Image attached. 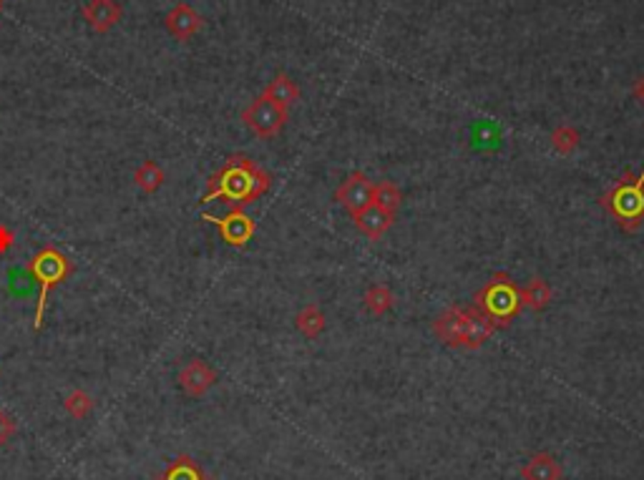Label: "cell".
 Segmentation results:
<instances>
[{
	"instance_id": "26",
	"label": "cell",
	"mask_w": 644,
	"mask_h": 480,
	"mask_svg": "<svg viewBox=\"0 0 644 480\" xmlns=\"http://www.w3.org/2000/svg\"><path fill=\"white\" fill-rule=\"evenodd\" d=\"M13 247H15L13 229L5 227V224H0V257H5V254L11 252Z\"/></svg>"
},
{
	"instance_id": "3",
	"label": "cell",
	"mask_w": 644,
	"mask_h": 480,
	"mask_svg": "<svg viewBox=\"0 0 644 480\" xmlns=\"http://www.w3.org/2000/svg\"><path fill=\"white\" fill-rule=\"evenodd\" d=\"M473 307L489 317L496 329H504L524 312V294H521V287L506 272H496L473 294Z\"/></svg>"
},
{
	"instance_id": "28",
	"label": "cell",
	"mask_w": 644,
	"mask_h": 480,
	"mask_svg": "<svg viewBox=\"0 0 644 480\" xmlns=\"http://www.w3.org/2000/svg\"><path fill=\"white\" fill-rule=\"evenodd\" d=\"M0 11H3V0H0Z\"/></svg>"
},
{
	"instance_id": "7",
	"label": "cell",
	"mask_w": 644,
	"mask_h": 480,
	"mask_svg": "<svg viewBox=\"0 0 644 480\" xmlns=\"http://www.w3.org/2000/svg\"><path fill=\"white\" fill-rule=\"evenodd\" d=\"M216 370L212 365H207L204 360H190L187 365L179 370L177 382L181 390L187 392L190 397H202L207 392L212 390L216 385Z\"/></svg>"
},
{
	"instance_id": "19",
	"label": "cell",
	"mask_w": 644,
	"mask_h": 480,
	"mask_svg": "<svg viewBox=\"0 0 644 480\" xmlns=\"http://www.w3.org/2000/svg\"><path fill=\"white\" fill-rule=\"evenodd\" d=\"M159 480H207V476H204L199 463H194L190 455H181V458H177L172 466L166 467Z\"/></svg>"
},
{
	"instance_id": "11",
	"label": "cell",
	"mask_w": 644,
	"mask_h": 480,
	"mask_svg": "<svg viewBox=\"0 0 644 480\" xmlns=\"http://www.w3.org/2000/svg\"><path fill=\"white\" fill-rule=\"evenodd\" d=\"M496 332V325H493L489 317L479 312L473 304L466 307V322H463V337H461V347L466 350H479L483 347L486 342L491 340V335Z\"/></svg>"
},
{
	"instance_id": "13",
	"label": "cell",
	"mask_w": 644,
	"mask_h": 480,
	"mask_svg": "<svg viewBox=\"0 0 644 480\" xmlns=\"http://www.w3.org/2000/svg\"><path fill=\"white\" fill-rule=\"evenodd\" d=\"M393 219H395V214L385 212V209H380V206H375V204H370V206H366L363 212L353 214L355 227L360 229L367 240H373V241H378L380 237H383V234L391 229Z\"/></svg>"
},
{
	"instance_id": "24",
	"label": "cell",
	"mask_w": 644,
	"mask_h": 480,
	"mask_svg": "<svg viewBox=\"0 0 644 480\" xmlns=\"http://www.w3.org/2000/svg\"><path fill=\"white\" fill-rule=\"evenodd\" d=\"M473 149H481V152H491L498 146V128L493 124H481L473 131V141H471Z\"/></svg>"
},
{
	"instance_id": "6",
	"label": "cell",
	"mask_w": 644,
	"mask_h": 480,
	"mask_svg": "<svg viewBox=\"0 0 644 480\" xmlns=\"http://www.w3.org/2000/svg\"><path fill=\"white\" fill-rule=\"evenodd\" d=\"M202 219L209 222V224H215L219 229V237L227 241L229 247H237V249L247 247L252 241L254 231H257L254 219L242 206H232L225 216L204 214Z\"/></svg>"
},
{
	"instance_id": "18",
	"label": "cell",
	"mask_w": 644,
	"mask_h": 480,
	"mask_svg": "<svg viewBox=\"0 0 644 480\" xmlns=\"http://www.w3.org/2000/svg\"><path fill=\"white\" fill-rule=\"evenodd\" d=\"M521 294H524V307H529L534 312H542L551 302V287L542 277L531 279L529 284L521 290Z\"/></svg>"
},
{
	"instance_id": "15",
	"label": "cell",
	"mask_w": 644,
	"mask_h": 480,
	"mask_svg": "<svg viewBox=\"0 0 644 480\" xmlns=\"http://www.w3.org/2000/svg\"><path fill=\"white\" fill-rule=\"evenodd\" d=\"M262 96L269 99V101L279 103L282 109H290L292 103L300 99V89H297V83H295L287 74H278V76L267 83V89Z\"/></svg>"
},
{
	"instance_id": "25",
	"label": "cell",
	"mask_w": 644,
	"mask_h": 480,
	"mask_svg": "<svg viewBox=\"0 0 644 480\" xmlns=\"http://www.w3.org/2000/svg\"><path fill=\"white\" fill-rule=\"evenodd\" d=\"M15 430H18V425H15L13 417L8 415L5 410H0V445H8L13 441Z\"/></svg>"
},
{
	"instance_id": "17",
	"label": "cell",
	"mask_w": 644,
	"mask_h": 480,
	"mask_svg": "<svg viewBox=\"0 0 644 480\" xmlns=\"http://www.w3.org/2000/svg\"><path fill=\"white\" fill-rule=\"evenodd\" d=\"M164 169L156 164V161H144V164L134 171V184L139 187L144 194H156V191L162 189V184H164Z\"/></svg>"
},
{
	"instance_id": "12",
	"label": "cell",
	"mask_w": 644,
	"mask_h": 480,
	"mask_svg": "<svg viewBox=\"0 0 644 480\" xmlns=\"http://www.w3.org/2000/svg\"><path fill=\"white\" fill-rule=\"evenodd\" d=\"M463 322H466V307H448V310L433 322V332H436V337H438L443 345L461 347Z\"/></svg>"
},
{
	"instance_id": "8",
	"label": "cell",
	"mask_w": 644,
	"mask_h": 480,
	"mask_svg": "<svg viewBox=\"0 0 644 480\" xmlns=\"http://www.w3.org/2000/svg\"><path fill=\"white\" fill-rule=\"evenodd\" d=\"M335 202H340L350 212V216L357 214V212H363L366 206L373 204V184L367 181L366 174L353 171L335 191Z\"/></svg>"
},
{
	"instance_id": "20",
	"label": "cell",
	"mask_w": 644,
	"mask_h": 480,
	"mask_svg": "<svg viewBox=\"0 0 644 480\" xmlns=\"http://www.w3.org/2000/svg\"><path fill=\"white\" fill-rule=\"evenodd\" d=\"M401 202H403V194H401V189H398L393 181H378V184H373V204H375V206L395 214Z\"/></svg>"
},
{
	"instance_id": "23",
	"label": "cell",
	"mask_w": 644,
	"mask_h": 480,
	"mask_svg": "<svg viewBox=\"0 0 644 480\" xmlns=\"http://www.w3.org/2000/svg\"><path fill=\"white\" fill-rule=\"evenodd\" d=\"M551 146H554L559 153L569 156V153L579 146V131H577L574 127H567V124L556 127L554 134H551Z\"/></svg>"
},
{
	"instance_id": "9",
	"label": "cell",
	"mask_w": 644,
	"mask_h": 480,
	"mask_svg": "<svg viewBox=\"0 0 644 480\" xmlns=\"http://www.w3.org/2000/svg\"><path fill=\"white\" fill-rule=\"evenodd\" d=\"M164 26L177 40H190L204 28V18L191 8L190 3H177L164 15Z\"/></svg>"
},
{
	"instance_id": "21",
	"label": "cell",
	"mask_w": 644,
	"mask_h": 480,
	"mask_svg": "<svg viewBox=\"0 0 644 480\" xmlns=\"http://www.w3.org/2000/svg\"><path fill=\"white\" fill-rule=\"evenodd\" d=\"M93 405H96V400H93V397H91L86 390H81V388H78V390L68 392L64 400L66 413L74 417V420H84V417H89L91 410H93Z\"/></svg>"
},
{
	"instance_id": "27",
	"label": "cell",
	"mask_w": 644,
	"mask_h": 480,
	"mask_svg": "<svg viewBox=\"0 0 644 480\" xmlns=\"http://www.w3.org/2000/svg\"><path fill=\"white\" fill-rule=\"evenodd\" d=\"M634 96H637V101L644 103V76L637 78V83H634Z\"/></svg>"
},
{
	"instance_id": "14",
	"label": "cell",
	"mask_w": 644,
	"mask_h": 480,
	"mask_svg": "<svg viewBox=\"0 0 644 480\" xmlns=\"http://www.w3.org/2000/svg\"><path fill=\"white\" fill-rule=\"evenodd\" d=\"M561 463L551 453H536L521 467L524 480H561Z\"/></svg>"
},
{
	"instance_id": "1",
	"label": "cell",
	"mask_w": 644,
	"mask_h": 480,
	"mask_svg": "<svg viewBox=\"0 0 644 480\" xmlns=\"http://www.w3.org/2000/svg\"><path fill=\"white\" fill-rule=\"evenodd\" d=\"M272 187V177L262 166L244 153H232L222 169H216L212 177L207 179V191L202 202H225L232 206H247L265 196Z\"/></svg>"
},
{
	"instance_id": "2",
	"label": "cell",
	"mask_w": 644,
	"mask_h": 480,
	"mask_svg": "<svg viewBox=\"0 0 644 480\" xmlns=\"http://www.w3.org/2000/svg\"><path fill=\"white\" fill-rule=\"evenodd\" d=\"M28 275L36 282L39 287V300H36V315H33V329L40 332L43 322H46V310H49V297L51 292L64 284L66 279L74 275V262L71 257H66L61 249L56 247H43L39 252L33 254V259L28 262Z\"/></svg>"
},
{
	"instance_id": "4",
	"label": "cell",
	"mask_w": 644,
	"mask_h": 480,
	"mask_svg": "<svg viewBox=\"0 0 644 480\" xmlns=\"http://www.w3.org/2000/svg\"><path fill=\"white\" fill-rule=\"evenodd\" d=\"M599 204L624 231H637L644 224V169L640 174L627 171L619 177Z\"/></svg>"
},
{
	"instance_id": "16",
	"label": "cell",
	"mask_w": 644,
	"mask_h": 480,
	"mask_svg": "<svg viewBox=\"0 0 644 480\" xmlns=\"http://www.w3.org/2000/svg\"><path fill=\"white\" fill-rule=\"evenodd\" d=\"M295 327L303 332L307 340H315L322 335V329H325V315H322V310L317 307V304H307L300 310V315L295 317Z\"/></svg>"
},
{
	"instance_id": "22",
	"label": "cell",
	"mask_w": 644,
	"mask_h": 480,
	"mask_svg": "<svg viewBox=\"0 0 644 480\" xmlns=\"http://www.w3.org/2000/svg\"><path fill=\"white\" fill-rule=\"evenodd\" d=\"M393 307V292L383 284H373L370 290L366 292V310L370 315H385L388 310Z\"/></svg>"
},
{
	"instance_id": "10",
	"label": "cell",
	"mask_w": 644,
	"mask_h": 480,
	"mask_svg": "<svg viewBox=\"0 0 644 480\" xmlns=\"http://www.w3.org/2000/svg\"><path fill=\"white\" fill-rule=\"evenodd\" d=\"M81 15L96 33H109L121 21L124 8H121L119 0H89L81 8Z\"/></svg>"
},
{
	"instance_id": "5",
	"label": "cell",
	"mask_w": 644,
	"mask_h": 480,
	"mask_svg": "<svg viewBox=\"0 0 644 480\" xmlns=\"http://www.w3.org/2000/svg\"><path fill=\"white\" fill-rule=\"evenodd\" d=\"M242 121L247 124V128H252V134H257L260 139H272L287 124V109L260 96L242 111Z\"/></svg>"
}]
</instances>
